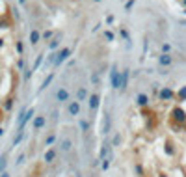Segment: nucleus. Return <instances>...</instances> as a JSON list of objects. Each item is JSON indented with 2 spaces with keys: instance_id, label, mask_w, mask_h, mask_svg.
I'll list each match as a JSON object with an SVG mask.
<instances>
[{
  "instance_id": "1",
  "label": "nucleus",
  "mask_w": 186,
  "mask_h": 177,
  "mask_svg": "<svg viewBox=\"0 0 186 177\" xmlns=\"http://www.w3.org/2000/svg\"><path fill=\"white\" fill-rule=\"evenodd\" d=\"M119 78H121L119 65H117V63H112V69H110V86H112L114 90H119Z\"/></svg>"
},
{
  "instance_id": "2",
  "label": "nucleus",
  "mask_w": 186,
  "mask_h": 177,
  "mask_svg": "<svg viewBox=\"0 0 186 177\" xmlns=\"http://www.w3.org/2000/svg\"><path fill=\"white\" fill-rule=\"evenodd\" d=\"M171 118H173V123H186V112L181 108V106H177V108H173L171 110Z\"/></svg>"
},
{
  "instance_id": "3",
  "label": "nucleus",
  "mask_w": 186,
  "mask_h": 177,
  "mask_svg": "<svg viewBox=\"0 0 186 177\" xmlns=\"http://www.w3.org/2000/svg\"><path fill=\"white\" fill-rule=\"evenodd\" d=\"M69 56H71V49H69V47H63V49L58 52V58H56V63H54V67L61 65V63H63V62H65Z\"/></svg>"
},
{
  "instance_id": "4",
  "label": "nucleus",
  "mask_w": 186,
  "mask_h": 177,
  "mask_svg": "<svg viewBox=\"0 0 186 177\" xmlns=\"http://www.w3.org/2000/svg\"><path fill=\"white\" fill-rule=\"evenodd\" d=\"M129 77H130V71L123 69L121 71V78H119V90L121 91H127V88H129Z\"/></svg>"
},
{
  "instance_id": "5",
  "label": "nucleus",
  "mask_w": 186,
  "mask_h": 177,
  "mask_svg": "<svg viewBox=\"0 0 186 177\" xmlns=\"http://www.w3.org/2000/svg\"><path fill=\"white\" fill-rule=\"evenodd\" d=\"M173 63V58H171V54H158V65L162 67V69H166V67H170Z\"/></svg>"
},
{
  "instance_id": "6",
  "label": "nucleus",
  "mask_w": 186,
  "mask_h": 177,
  "mask_svg": "<svg viewBox=\"0 0 186 177\" xmlns=\"http://www.w3.org/2000/svg\"><path fill=\"white\" fill-rule=\"evenodd\" d=\"M67 112H69V116L76 118V116L80 114V103H78V101H69V105H67Z\"/></svg>"
},
{
  "instance_id": "7",
  "label": "nucleus",
  "mask_w": 186,
  "mask_h": 177,
  "mask_svg": "<svg viewBox=\"0 0 186 177\" xmlns=\"http://www.w3.org/2000/svg\"><path fill=\"white\" fill-rule=\"evenodd\" d=\"M173 97H175V93H173L171 88H162L160 93H158V99H160V101H171Z\"/></svg>"
},
{
  "instance_id": "8",
  "label": "nucleus",
  "mask_w": 186,
  "mask_h": 177,
  "mask_svg": "<svg viewBox=\"0 0 186 177\" xmlns=\"http://www.w3.org/2000/svg\"><path fill=\"white\" fill-rule=\"evenodd\" d=\"M99 105H101V97H99V93H93V95H89V110H91L93 114L97 112Z\"/></svg>"
},
{
  "instance_id": "9",
  "label": "nucleus",
  "mask_w": 186,
  "mask_h": 177,
  "mask_svg": "<svg viewBox=\"0 0 186 177\" xmlns=\"http://www.w3.org/2000/svg\"><path fill=\"white\" fill-rule=\"evenodd\" d=\"M110 129H112V116L108 114V110H106V114H104V119H102V134H108L110 133Z\"/></svg>"
},
{
  "instance_id": "10",
  "label": "nucleus",
  "mask_w": 186,
  "mask_h": 177,
  "mask_svg": "<svg viewBox=\"0 0 186 177\" xmlns=\"http://www.w3.org/2000/svg\"><path fill=\"white\" fill-rule=\"evenodd\" d=\"M119 35L125 39V43H127V49H132V37H130V34H129V30H127L125 26H121V28H119Z\"/></svg>"
},
{
  "instance_id": "11",
  "label": "nucleus",
  "mask_w": 186,
  "mask_h": 177,
  "mask_svg": "<svg viewBox=\"0 0 186 177\" xmlns=\"http://www.w3.org/2000/svg\"><path fill=\"white\" fill-rule=\"evenodd\" d=\"M136 105H138L140 108L147 106V105H149V95H147V93H138V95H136Z\"/></svg>"
},
{
  "instance_id": "12",
  "label": "nucleus",
  "mask_w": 186,
  "mask_h": 177,
  "mask_svg": "<svg viewBox=\"0 0 186 177\" xmlns=\"http://www.w3.org/2000/svg\"><path fill=\"white\" fill-rule=\"evenodd\" d=\"M32 116H34V108H30V110H26V112H24V116H22V119H20V123H19V131H22V129H24V125L32 119Z\"/></svg>"
},
{
  "instance_id": "13",
  "label": "nucleus",
  "mask_w": 186,
  "mask_h": 177,
  "mask_svg": "<svg viewBox=\"0 0 186 177\" xmlns=\"http://www.w3.org/2000/svg\"><path fill=\"white\" fill-rule=\"evenodd\" d=\"M56 99H58L60 103H67V101H69V91L63 90V88H60V90L56 91Z\"/></svg>"
},
{
  "instance_id": "14",
  "label": "nucleus",
  "mask_w": 186,
  "mask_h": 177,
  "mask_svg": "<svg viewBox=\"0 0 186 177\" xmlns=\"http://www.w3.org/2000/svg\"><path fill=\"white\" fill-rule=\"evenodd\" d=\"M88 97H89V93H88L86 86H80V88H78V91H76V101L80 103V101H86Z\"/></svg>"
},
{
  "instance_id": "15",
  "label": "nucleus",
  "mask_w": 186,
  "mask_h": 177,
  "mask_svg": "<svg viewBox=\"0 0 186 177\" xmlns=\"http://www.w3.org/2000/svg\"><path fill=\"white\" fill-rule=\"evenodd\" d=\"M45 123H47L45 116H37V118L34 119V131H39V129H43V127H45Z\"/></svg>"
},
{
  "instance_id": "16",
  "label": "nucleus",
  "mask_w": 186,
  "mask_h": 177,
  "mask_svg": "<svg viewBox=\"0 0 186 177\" xmlns=\"http://www.w3.org/2000/svg\"><path fill=\"white\" fill-rule=\"evenodd\" d=\"M60 147L63 149V153H67V151H71V149H73V142H71L69 138H63V140L60 142Z\"/></svg>"
},
{
  "instance_id": "17",
  "label": "nucleus",
  "mask_w": 186,
  "mask_h": 177,
  "mask_svg": "<svg viewBox=\"0 0 186 177\" xmlns=\"http://www.w3.org/2000/svg\"><path fill=\"white\" fill-rule=\"evenodd\" d=\"M78 125H80V131H82L84 134H88V131H89V121L84 119V118H80V119H78Z\"/></svg>"
},
{
  "instance_id": "18",
  "label": "nucleus",
  "mask_w": 186,
  "mask_h": 177,
  "mask_svg": "<svg viewBox=\"0 0 186 177\" xmlns=\"http://www.w3.org/2000/svg\"><path fill=\"white\" fill-rule=\"evenodd\" d=\"M52 78H54V73H50V75H48V77H47V78L43 80V84L39 86V91H43V90H47V88L50 86V82H52Z\"/></svg>"
},
{
  "instance_id": "19",
  "label": "nucleus",
  "mask_w": 186,
  "mask_h": 177,
  "mask_svg": "<svg viewBox=\"0 0 186 177\" xmlns=\"http://www.w3.org/2000/svg\"><path fill=\"white\" fill-rule=\"evenodd\" d=\"M43 159H45V162H54V159H56V149H48Z\"/></svg>"
},
{
  "instance_id": "20",
  "label": "nucleus",
  "mask_w": 186,
  "mask_h": 177,
  "mask_svg": "<svg viewBox=\"0 0 186 177\" xmlns=\"http://www.w3.org/2000/svg\"><path fill=\"white\" fill-rule=\"evenodd\" d=\"M60 41H61V34H56V37H54V39L48 43V49H50V50H54V49L60 45Z\"/></svg>"
},
{
  "instance_id": "21",
  "label": "nucleus",
  "mask_w": 186,
  "mask_h": 177,
  "mask_svg": "<svg viewBox=\"0 0 186 177\" xmlns=\"http://www.w3.org/2000/svg\"><path fill=\"white\" fill-rule=\"evenodd\" d=\"M91 82H93V86H101V71L91 73Z\"/></svg>"
},
{
  "instance_id": "22",
  "label": "nucleus",
  "mask_w": 186,
  "mask_h": 177,
  "mask_svg": "<svg viewBox=\"0 0 186 177\" xmlns=\"http://www.w3.org/2000/svg\"><path fill=\"white\" fill-rule=\"evenodd\" d=\"M39 37H41V34H39L37 30H32V34H30V43H32V45H35V43L39 41Z\"/></svg>"
},
{
  "instance_id": "23",
  "label": "nucleus",
  "mask_w": 186,
  "mask_h": 177,
  "mask_svg": "<svg viewBox=\"0 0 186 177\" xmlns=\"http://www.w3.org/2000/svg\"><path fill=\"white\" fill-rule=\"evenodd\" d=\"M121 146V133H116L112 138V147H119Z\"/></svg>"
},
{
  "instance_id": "24",
  "label": "nucleus",
  "mask_w": 186,
  "mask_h": 177,
  "mask_svg": "<svg viewBox=\"0 0 186 177\" xmlns=\"http://www.w3.org/2000/svg\"><path fill=\"white\" fill-rule=\"evenodd\" d=\"M164 149H166V153H168L170 157L175 155V146H173V142H166V147H164Z\"/></svg>"
},
{
  "instance_id": "25",
  "label": "nucleus",
  "mask_w": 186,
  "mask_h": 177,
  "mask_svg": "<svg viewBox=\"0 0 186 177\" xmlns=\"http://www.w3.org/2000/svg\"><path fill=\"white\" fill-rule=\"evenodd\" d=\"M22 136H24V131H19V133H17V136L13 138V147H17V146H19V142L22 140Z\"/></svg>"
},
{
  "instance_id": "26",
  "label": "nucleus",
  "mask_w": 186,
  "mask_h": 177,
  "mask_svg": "<svg viewBox=\"0 0 186 177\" xmlns=\"http://www.w3.org/2000/svg\"><path fill=\"white\" fill-rule=\"evenodd\" d=\"M54 142H56V134H48L47 140H45V146H52Z\"/></svg>"
},
{
  "instance_id": "27",
  "label": "nucleus",
  "mask_w": 186,
  "mask_h": 177,
  "mask_svg": "<svg viewBox=\"0 0 186 177\" xmlns=\"http://www.w3.org/2000/svg\"><path fill=\"white\" fill-rule=\"evenodd\" d=\"M134 4H136V0H129V2L125 4V11H127V13H130V11H132V7H134Z\"/></svg>"
},
{
  "instance_id": "28",
  "label": "nucleus",
  "mask_w": 186,
  "mask_h": 177,
  "mask_svg": "<svg viewBox=\"0 0 186 177\" xmlns=\"http://www.w3.org/2000/svg\"><path fill=\"white\" fill-rule=\"evenodd\" d=\"M41 62H43V54H39V56L35 58V63H34V69H32V71H37V67L41 65Z\"/></svg>"
},
{
  "instance_id": "29",
  "label": "nucleus",
  "mask_w": 186,
  "mask_h": 177,
  "mask_svg": "<svg viewBox=\"0 0 186 177\" xmlns=\"http://www.w3.org/2000/svg\"><path fill=\"white\" fill-rule=\"evenodd\" d=\"M56 58H58V54H54V52H52V54L48 56V60H47V65H48V63H50V65H54V63H56Z\"/></svg>"
},
{
  "instance_id": "30",
  "label": "nucleus",
  "mask_w": 186,
  "mask_h": 177,
  "mask_svg": "<svg viewBox=\"0 0 186 177\" xmlns=\"http://www.w3.org/2000/svg\"><path fill=\"white\" fill-rule=\"evenodd\" d=\"M134 170H136V174H138L140 177H143V166H142V164H136Z\"/></svg>"
},
{
  "instance_id": "31",
  "label": "nucleus",
  "mask_w": 186,
  "mask_h": 177,
  "mask_svg": "<svg viewBox=\"0 0 186 177\" xmlns=\"http://www.w3.org/2000/svg\"><path fill=\"white\" fill-rule=\"evenodd\" d=\"M170 50H171V45H170V43H164V45H162V52H164V54H170Z\"/></svg>"
},
{
  "instance_id": "32",
  "label": "nucleus",
  "mask_w": 186,
  "mask_h": 177,
  "mask_svg": "<svg viewBox=\"0 0 186 177\" xmlns=\"http://www.w3.org/2000/svg\"><path fill=\"white\" fill-rule=\"evenodd\" d=\"M6 164H7L6 157H0V172H2V174H4V168H6Z\"/></svg>"
},
{
  "instance_id": "33",
  "label": "nucleus",
  "mask_w": 186,
  "mask_h": 177,
  "mask_svg": "<svg viewBox=\"0 0 186 177\" xmlns=\"http://www.w3.org/2000/svg\"><path fill=\"white\" fill-rule=\"evenodd\" d=\"M104 39H108V41H114V34H112L110 30H106V32H104Z\"/></svg>"
},
{
  "instance_id": "34",
  "label": "nucleus",
  "mask_w": 186,
  "mask_h": 177,
  "mask_svg": "<svg viewBox=\"0 0 186 177\" xmlns=\"http://www.w3.org/2000/svg\"><path fill=\"white\" fill-rule=\"evenodd\" d=\"M179 101H186V88H183L179 91Z\"/></svg>"
},
{
  "instance_id": "35",
  "label": "nucleus",
  "mask_w": 186,
  "mask_h": 177,
  "mask_svg": "<svg viewBox=\"0 0 186 177\" xmlns=\"http://www.w3.org/2000/svg\"><path fill=\"white\" fill-rule=\"evenodd\" d=\"M104 22H106V24H112V22H114V15H108V17L104 19Z\"/></svg>"
},
{
  "instance_id": "36",
  "label": "nucleus",
  "mask_w": 186,
  "mask_h": 177,
  "mask_svg": "<svg viewBox=\"0 0 186 177\" xmlns=\"http://www.w3.org/2000/svg\"><path fill=\"white\" fill-rule=\"evenodd\" d=\"M22 162H24V155H20V157H19V161H17V164H22Z\"/></svg>"
},
{
  "instance_id": "37",
  "label": "nucleus",
  "mask_w": 186,
  "mask_h": 177,
  "mask_svg": "<svg viewBox=\"0 0 186 177\" xmlns=\"http://www.w3.org/2000/svg\"><path fill=\"white\" fill-rule=\"evenodd\" d=\"M0 177H9V174H7V172H4V174H2Z\"/></svg>"
},
{
  "instance_id": "38",
  "label": "nucleus",
  "mask_w": 186,
  "mask_h": 177,
  "mask_svg": "<svg viewBox=\"0 0 186 177\" xmlns=\"http://www.w3.org/2000/svg\"><path fill=\"white\" fill-rule=\"evenodd\" d=\"M181 24H183V26H186V21H181Z\"/></svg>"
},
{
  "instance_id": "39",
  "label": "nucleus",
  "mask_w": 186,
  "mask_h": 177,
  "mask_svg": "<svg viewBox=\"0 0 186 177\" xmlns=\"http://www.w3.org/2000/svg\"><path fill=\"white\" fill-rule=\"evenodd\" d=\"M93 2H101V0H93Z\"/></svg>"
},
{
  "instance_id": "40",
  "label": "nucleus",
  "mask_w": 186,
  "mask_h": 177,
  "mask_svg": "<svg viewBox=\"0 0 186 177\" xmlns=\"http://www.w3.org/2000/svg\"><path fill=\"white\" fill-rule=\"evenodd\" d=\"M184 4H186V0H184Z\"/></svg>"
}]
</instances>
